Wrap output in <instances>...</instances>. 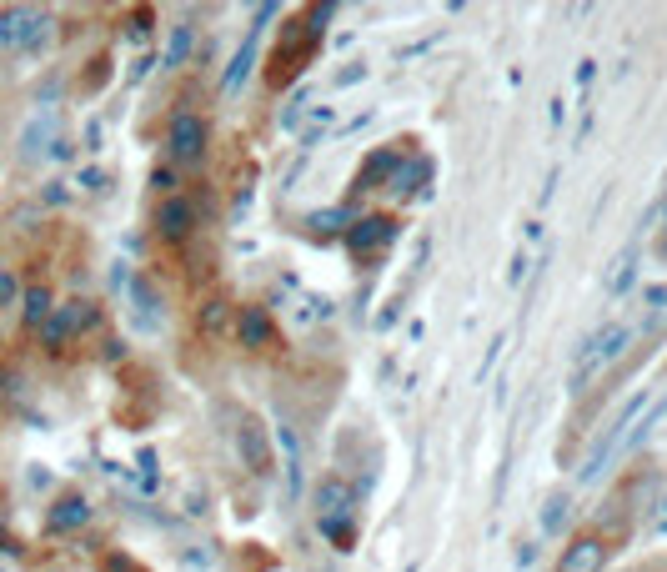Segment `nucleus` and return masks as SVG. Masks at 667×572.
Listing matches in <instances>:
<instances>
[{
	"mask_svg": "<svg viewBox=\"0 0 667 572\" xmlns=\"http://www.w3.org/2000/svg\"><path fill=\"white\" fill-rule=\"evenodd\" d=\"M337 16V6H311V11H301V16H291L286 26H281V41H276V51L266 56V86L271 91H286L301 71H306V61L316 56V46H321V36H326V21Z\"/></svg>",
	"mask_w": 667,
	"mask_h": 572,
	"instance_id": "f257e3e1",
	"label": "nucleus"
},
{
	"mask_svg": "<svg viewBox=\"0 0 667 572\" xmlns=\"http://www.w3.org/2000/svg\"><path fill=\"white\" fill-rule=\"evenodd\" d=\"M211 151V121L196 106H176L166 121V161L176 171H196Z\"/></svg>",
	"mask_w": 667,
	"mask_h": 572,
	"instance_id": "f03ea898",
	"label": "nucleus"
},
{
	"mask_svg": "<svg viewBox=\"0 0 667 572\" xmlns=\"http://www.w3.org/2000/svg\"><path fill=\"white\" fill-rule=\"evenodd\" d=\"M56 31V16L41 6H0V51H41Z\"/></svg>",
	"mask_w": 667,
	"mask_h": 572,
	"instance_id": "7ed1b4c3",
	"label": "nucleus"
},
{
	"mask_svg": "<svg viewBox=\"0 0 667 572\" xmlns=\"http://www.w3.org/2000/svg\"><path fill=\"white\" fill-rule=\"evenodd\" d=\"M151 231H156V241H161V246H171V251L191 246V241H196V231H201V206H196V196H186V191L161 196V201H156V211H151Z\"/></svg>",
	"mask_w": 667,
	"mask_h": 572,
	"instance_id": "20e7f679",
	"label": "nucleus"
},
{
	"mask_svg": "<svg viewBox=\"0 0 667 572\" xmlns=\"http://www.w3.org/2000/svg\"><path fill=\"white\" fill-rule=\"evenodd\" d=\"M236 457H241V467L251 477H261V482L276 477V442H271L266 417H256V412H241L236 417Z\"/></svg>",
	"mask_w": 667,
	"mask_h": 572,
	"instance_id": "39448f33",
	"label": "nucleus"
},
{
	"mask_svg": "<svg viewBox=\"0 0 667 572\" xmlns=\"http://www.w3.org/2000/svg\"><path fill=\"white\" fill-rule=\"evenodd\" d=\"M96 322H101V307H96V302H86V297L56 302L51 322L41 327V347H46V352H61V347H71L81 332H91Z\"/></svg>",
	"mask_w": 667,
	"mask_h": 572,
	"instance_id": "423d86ee",
	"label": "nucleus"
},
{
	"mask_svg": "<svg viewBox=\"0 0 667 572\" xmlns=\"http://www.w3.org/2000/svg\"><path fill=\"white\" fill-rule=\"evenodd\" d=\"M397 231H402V221L392 216V211H372V216H357L352 226H347V256H357V261H377L392 241H397Z\"/></svg>",
	"mask_w": 667,
	"mask_h": 572,
	"instance_id": "0eeeda50",
	"label": "nucleus"
},
{
	"mask_svg": "<svg viewBox=\"0 0 667 572\" xmlns=\"http://www.w3.org/2000/svg\"><path fill=\"white\" fill-rule=\"evenodd\" d=\"M632 337H637V332H632L627 322H602V327L582 342V352H577V377H582V372L592 377L597 367H612L617 357H627ZM577 377H572V382H577Z\"/></svg>",
	"mask_w": 667,
	"mask_h": 572,
	"instance_id": "6e6552de",
	"label": "nucleus"
},
{
	"mask_svg": "<svg viewBox=\"0 0 667 572\" xmlns=\"http://www.w3.org/2000/svg\"><path fill=\"white\" fill-rule=\"evenodd\" d=\"M236 347L241 352H251V357H261V352H271V347H281V332H276V317H271V307H261V302H246V307H236Z\"/></svg>",
	"mask_w": 667,
	"mask_h": 572,
	"instance_id": "1a4fd4ad",
	"label": "nucleus"
},
{
	"mask_svg": "<svg viewBox=\"0 0 667 572\" xmlns=\"http://www.w3.org/2000/svg\"><path fill=\"white\" fill-rule=\"evenodd\" d=\"M607 557H612V542H607L602 532H577V537H567V547L557 552V567H552V572H602Z\"/></svg>",
	"mask_w": 667,
	"mask_h": 572,
	"instance_id": "9d476101",
	"label": "nucleus"
},
{
	"mask_svg": "<svg viewBox=\"0 0 667 572\" xmlns=\"http://www.w3.org/2000/svg\"><path fill=\"white\" fill-rule=\"evenodd\" d=\"M352 507H357V487H352L342 472L316 477V487H311V512H316V522H321V517H347Z\"/></svg>",
	"mask_w": 667,
	"mask_h": 572,
	"instance_id": "9b49d317",
	"label": "nucleus"
},
{
	"mask_svg": "<svg viewBox=\"0 0 667 572\" xmlns=\"http://www.w3.org/2000/svg\"><path fill=\"white\" fill-rule=\"evenodd\" d=\"M91 522V497L86 492H61L51 507H46V532L51 537H71Z\"/></svg>",
	"mask_w": 667,
	"mask_h": 572,
	"instance_id": "f8f14e48",
	"label": "nucleus"
},
{
	"mask_svg": "<svg viewBox=\"0 0 667 572\" xmlns=\"http://www.w3.org/2000/svg\"><path fill=\"white\" fill-rule=\"evenodd\" d=\"M256 56H261V26H251V36L236 46V56H231L226 71H221V96H226V101L241 96V86H246L251 71H256Z\"/></svg>",
	"mask_w": 667,
	"mask_h": 572,
	"instance_id": "ddd939ff",
	"label": "nucleus"
},
{
	"mask_svg": "<svg viewBox=\"0 0 667 572\" xmlns=\"http://www.w3.org/2000/svg\"><path fill=\"white\" fill-rule=\"evenodd\" d=\"M231 327H236V307H231V297H226V292H211V297L196 307V337L221 342Z\"/></svg>",
	"mask_w": 667,
	"mask_h": 572,
	"instance_id": "4468645a",
	"label": "nucleus"
},
{
	"mask_svg": "<svg viewBox=\"0 0 667 572\" xmlns=\"http://www.w3.org/2000/svg\"><path fill=\"white\" fill-rule=\"evenodd\" d=\"M131 312H136V327L141 332H156L161 327V292L151 276H136L131 281Z\"/></svg>",
	"mask_w": 667,
	"mask_h": 572,
	"instance_id": "2eb2a0df",
	"label": "nucleus"
},
{
	"mask_svg": "<svg viewBox=\"0 0 667 572\" xmlns=\"http://www.w3.org/2000/svg\"><path fill=\"white\" fill-rule=\"evenodd\" d=\"M427 181H432V161H427V156H407V161L397 166V176H392V191H397L402 201H407V196H427V191H432Z\"/></svg>",
	"mask_w": 667,
	"mask_h": 572,
	"instance_id": "dca6fc26",
	"label": "nucleus"
},
{
	"mask_svg": "<svg viewBox=\"0 0 667 572\" xmlns=\"http://www.w3.org/2000/svg\"><path fill=\"white\" fill-rule=\"evenodd\" d=\"M51 312H56V292H51V286H26V292H21V322L31 327V332H41L46 322H51Z\"/></svg>",
	"mask_w": 667,
	"mask_h": 572,
	"instance_id": "f3484780",
	"label": "nucleus"
},
{
	"mask_svg": "<svg viewBox=\"0 0 667 572\" xmlns=\"http://www.w3.org/2000/svg\"><path fill=\"white\" fill-rule=\"evenodd\" d=\"M402 161H407L402 151H372V156H367V166L357 171V181H352V186H357V191H377V181H387V186H392V176H397V166H402Z\"/></svg>",
	"mask_w": 667,
	"mask_h": 572,
	"instance_id": "a211bd4d",
	"label": "nucleus"
},
{
	"mask_svg": "<svg viewBox=\"0 0 667 572\" xmlns=\"http://www.w3.org/2000/svg\"><path fill=\"white\" fill-rule=\"evenodd\" d=\"M357 216L347 211V206H321V211H306V231L311 236H347V226H352Z\"/></svg>",
	"mask_w": 667,
	"mask_h": 572,
	"instance_id": "6ab92c4d",
	"label": "nucleus"
},
{
	"mask_svg": "<svg viewBox=\"0 0 667 572\" xmlns=\"http://www.w3.org/2000/svg\"><path fill=\"white\" fill-rule=\"evenodd\" d=\"M191 51H196V26H171V46H166V56H161V66L166 71H181L186 61H191Z\"/></svg>",
	"mask_w": 667,
	"mask_h": 572,
	"instance_id": "aec40b11",
	"label": "nucleus"
},
{
	"mask_svg": "<svg viewBox=\"0 0 667 572\" xmlns=\"http://www.w3.org/2000/svg\"><path fill=\"white\" fill-rule=\"evenodd\" d=\"M51 141H56V136H51V116L41 111V116L26 126V136H21V161H36L41 151H51Z\"/></svg>",
	"mask_w": 667,
	"mask_h": 572,
	"instance_id": "412c9836",
	"label": "nucleus"
},
{
	"mask_svg": "<svg viewBox=\"0 0 667 572\" xmlns=\"http://www.w3.org/2000/svg\"><path fill=\"white\" fill-rule=\"evenodd\" d=\"M321 532L337 542V552H352L357 547V522L352 517H321Z\"/></svg>",
	"mask_w": 667,
	"mask_h": 572,
	"instance_id": "4be33fe9",
	"label": "nucleus"
},
{
	"mask_svg": "<svg viewBox=\"0 0 667 572\" xmlns=\"http://www.w3.org/2000/svg\"><path fill=\"white\" fill-rule=\"evenodd\" d=\"M537 522H542V532H547V537H557V532L567 527V492L547 497V502H542V517H537Z\"/></svg>",
	"mask_w": 667,
	"mask_h": 572,
	"instance_id": "5701e85b",
	"label": "nucleus"
},
{
	"mask_svg": "<svg viewBox=\"0 0 667 572\" xmlns=\"http://www.w3.org/2000/svg\"><path fill=\"white\" fill-rule=\"evenodd\" d=\"M21 302V276L11 266H0V307H16Z\"/></svg>",
	"mask_w": 667,
	"mask_h": 572,
	"instance_id": "b1692460",
	"label": "nucleus"
},
{
	"mask_svg": "<svg viewBox=\"0 0 667 572\" xmlns=\"http://www.w3.org/2000/svg\"><path fill=\"white\" fill-rule=\"evenodd\" d=\"M151 191H161V196H176V166H171V161L151 171Z\"/></svg>",
	"mask_w": 667,
	"mask_h": 572,
	"instance_id": "393cba45",
	"label": "nucleus"
},
{
	"mask_svg": "<svg viewBox=\"0 0 667 572\" xmlns=\"http://www.w3.org/2000/svg\"><path fill=\"white\" fill-rule=\"evenodd\" d=\"M41 201H46V206H66V201H71V186H66V181H51V186L41 191Z\"/></svg>",
	"mask_w": 667,
	"mask_h": 572,
	"instance_id": "a878e982",
	"label": "nucleus"
},
{
	"mask_svg": "<svg viewBox=\"0 0 667 572\" xmlns=\"http://www.w3.org/2000/svg\"><path fill=\"white\" fill-rule=\"evenodd\" d=\"M101 572H141L126 552H106V562H101Z\"/></svg>",
	"mask_w": 667,
	"mask_h": 572,
	"instance_id": "bb28decb",
	"label": "nucleus"
},
{
	"mask_svg": "<svg viewBox=\"0 0 667 572\" xmlns=\"http://www.w3.org/2000/svg\"><path fill=\"white\" fill-rule=\"evenodd\" d=\"M151 21H156L151 11H136V16H131V41H146V36H151Z\"/></svg>",
	"mask_w": 667,
	"mask_h": 572,
	"instance_id": "cd10ccee",
	"label": "nucleus"
},
{
	"mask_svg": "<svg viewBox=\"0 0 667 572\" xmlns=\"http://www.w3.org/2000/svg\"><path fill=\"white\" fill-rule=\"evenodd\" d=\"M642 302H647V307H667V281L647 286V292H642Z\"/></svg>",
	"mask_w": 667,
	"mask_h": 572,
	"instance_id": "c85d7f7f",
	"label": "nucleus"
},
{
	"mask_svg": "<svg viewBox=\"0 0 667 572\" xmlns=\"http://www.w3.org/2000/svg\"><path fill=\"white\" fill-rule=\"evenodd\" d=\"M46 156H56V161H71V156H76V146H71V141H66V136H56V141H51V151H46Z\"/></svg>",
	"mask_w": 667,
	"mask_h": 572,
	"instance_id": "c756f323",
	"label": "nucleus"
},
{
	"mask_svg": "<svg viewBox=\"0 0 667 572\" xmlns=\"http://www.w3.org/2000/svg\"><path fill=\"white\" fill-rule=\"evenodd\" d=\"M81 186H86V191H106V176H101L96 166H86V171H81Z\"/></svg>",
	"mask_w": 667,
	"mask_h": 572,
	"instance_id": "7c9ffc66",
	"label": "nucleus"
},
{
	"mask_svg": "<svg viewBox=\"0 0 667 572\" xmlns=\"http://www.w3.org/2000/svg\"><path fill=\"white\" fill-rule=\"evenodd\" d=\"M522 276H527V256H512V266H507V286H522Z\"/></svg>",
	"mask_w": 667,
	"mask_h": 572,
	"instance_id": "2f4dec72",
	"label": "nucleus"
},
{
	"mask_svg": "<svg viewBox=\"0 0 667 572\" xmlns=\"http://www.w3.org/2000/svg\"><path fill=\"white\" fill-rule=\"evenodd\" d=\"M592 81H597V61H582V66H577V86L587 91Z\"/></svg>",
	"mask_w": 667,
	"mask_h": 572,
	"instance_id": "473e14b6",
	"label": "nucleus"
},
{
	"mask_svg": "<svg viewBox=\"0 0 667 572\" xmlns=\"http://www.w3.org/2000/svg\"><path fill=\"white\" fill-rule=\"evenodd\" d=\"M362 76H367V71H362V66H352V71H337V86H357V81H362Z\"/></svg>",
	"mask_w": 667,
	"mask_h": 572,
	"instance_id": "72a5a7b5",
	"label": "nucleus"
},
{
	"mask_svg": "<svg viewBox=\"0 0 667 572\" xmlns=\"http://www.w3.org/2000/svg\"><path fill=\"white\" fill-rule=\"evenodd\" d=\"M662 507H667V502H662ZM657 532H667V512H662V517H657Z\"/></svg>",
	"mask_w": 667,
	"mask_h": 572,
	"instance_id": "f704fd0d",
	"label": "nucleus"
},
{
	"mask_svg": "<svg viewBox=\"0 0 667 572\" xmlns=\"http://www.w3.org/2000/svg\"><path fill=\"white\" fill-rule=\"evenodd\" d=\"M0 542H6V537H0Z\"/></svg>",
	"mask_w": 667,
	"mask_h": 572,
	"instance_id": "c9c22d12",
	"label": "nucleus"
}]
</instances>
